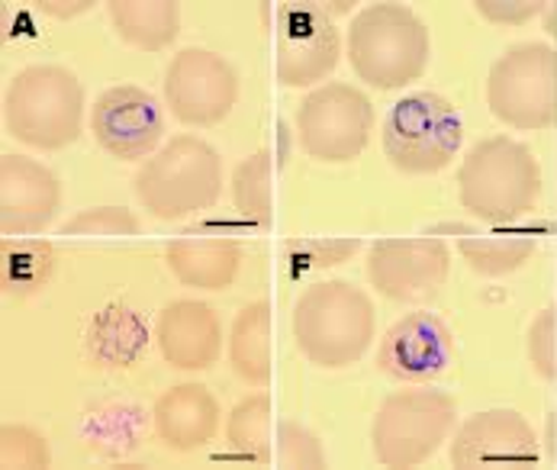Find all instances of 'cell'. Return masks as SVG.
Returning <instances> with one entry per match:
<instances>
[{
  "label": "cell",
  "mask_w": 557,
  "mask_h": 470,
  "mask_svg": "<svg viewBox=\"0 0 557 470\" xmlns=\"http://www.w3.org/2000/svg\"><path fill=\"white\" fill-rule=\"evenodd\" d=\"M146 342H149V329L143 316L123 304H113L103 313L94 316L87 329V351L107 368L133 364L143 355Z\"/></svg>",
  "instance_id": "7402d4cb"
},
{
  "label": "cell",
  "mask_w": 557,
  "mask_h": 470,
  "mask_svg": "<svg viewBox=\"0 0 557 470\" xmlns=\"http://www.w3.org/2000/svg\"><path fill=\"white\" fill-rule=\"evenodd\" d=\"M52 465V452L46 435L29 425H3L0 429V468L42 470Z\"/></svg>",
  "instance_id": "83f0119b"
},
{
  "label": "cell",
  "mask_w": 557,
  "mask_h": 470,
  "mask_svg": "<svg viewBox=\"0 0 557 470\" xmlns=\"http://www.w3.org/2000/svg\"><path fill=\"white\" fill-rule=\"evenodd\" d=\"M274 455H277L281 468H325V452H322L319 438L307 425H297V422L277 425V452Z\"/></svg>",
  "instance_id": "f1b7e54d"
},
{
  "label": "cell",
  "mask_w": 557,
  "mask_h": 470,
  "mask_svg": "<svg viewBox=\"0 0 557 470\" xmlns=\"http://www.w3.org/2000/svg\"><path fill=\"white\" fill-rule=\"evenodd\" d=\"M226 442L239 452L242 458L268 465L274 458L271 442V396L251 393L239 399L226 419Z\"/></svg>",
  "instance_id": "484cf974"
},
{
  "label": "cell",
  "mask_w": 557,
  "mask_h": 470,
  "mask_svg": "<svg viewBox=\"0 0 557 470\" xmlns=\"http://www.w3.org/2000/svg\"><path fill=\"white\" fill-rule=\"evenodd\" d=\"M271 181H274V156L268 149H258L255 156L242 158L233 171V203L248 223L261 230L274 223Z\"/></svg>",
  "instance_id": "d4e9b609"
},
{
  "label": "cell",
  "mask_w": 557,
  "mask_h": 470,
  "mask_svg": "<svg viewBox=\"0 0 557 470\" xmlns=\"http://www.w3.org/2000/svg\"><path fill=\"white\" fill-rule=\"evenodd\" d=\"M374 304L348 281H319L300 294L290 313L297 348L325 371L355 364L374 342Z\"/></svg>",
  "instance_id": "6da1fadb"
},
{
  "label": "cell",
  "mask_w": 557,
  "mask_h": 470,
  "mask_svg": "<svg viewBox=\"0 0 557 470\" xmlns=\"http://www.w3.org/2000/svg\"><path fill=\"white\" fill-rule=\"evenodd\" d=\"M136 200L156 220H184L210 210L223 194V158L200 136H174L133 177Z\"/></svg>",
  "instance_id": "5b68a950"
},
{
  "label": "cell",
  "mask_w": 557,
  "mask_h": 470,
  "mask_svg": "<svg viewBox=\"0 0 557 470\" xmlns=\"http://www.w3.org/2000/svg\"><path fill=\"white\" fill-rule=\"evenodd\" d=\"M455 422L458 403L451 393L435 387L391 393L371 422L374 458L394 470L419 468L451 438Z\"/></svg>",
  "instance_id": "8992f818"
},
{
  "label": "cell",
  "mask_w": 557,
  "mask_h": 470,
  "mask_svg": "<svg viewBox=\"0 0 557 470\" xmlns=\"http://www.w3.org/2000/svg\"><path fill=\"white\" fill-rule=\"evenodd\" d=\"M220 403L203 384H177L164 391L152 406V425L164 448L197 452L220 432Z\"/></svg>",
  "instance_id": "ac0fdd59"
},
{
  "label": "cell",
  "mask_w": 557,
  "mask_h": 470,
  "mask_svg": "<svg viewBox=\"0 0 557 470\" xmlns=\"http://www.w3.org/2000/svg\"><path fill=\"white\" fill-rule=\"evenodd\" d=\"M171 274L184 287L226 290L239 274L242 245L236 238H174L164 248Z\"/></svg>",
  "instance_id": "d6986e66"
},
{
  "label": "cell",
  "mask_w": 557,
  "mask_h": 470,
  "mask_svg": "<svg viewBox=\"0 0 557 470\" xmlns=\"http://www.w3.org/2000/svg\"><path fill=\"white\" fill-rule=\"evenodd\" d=\"M55 248L46 238H7L0 248V284L7 294L26 297L49 284Z\"/></svg>",
  "instance_id": "603a6c76"
},
{
  "label": "cell",
  "mask_w": 557,
  "mask_h": 470,
  "mask_svg": "<svg viewBox=\"0 0 557 470\" xmlns=\"http://www.w3.org/2000/svg\"><path fill=\"white\" fill-rule=\"evenodd\" d=\"M478 13L499 26H522L545 10V0H478Z\"/></svg>",
  "instance_id": "1f68e13d"
},
{
  "label": "cell",
  "mask_w": 557,
  "mask_h": 470,
  "mask_svg": "<svg viewBox=\"0 0 557 470\" xmlns=\"http://www.w3.org/2000/svg\"><path fill=\"white\" fill-rule=\"evenodd\" d=\"M277 81L284 87H313L342 59V36L322 3H284L274 10Z\"/></svg>",
  "instance_id": "7c38bea8"
},
{
  "label": "cell",
  "mask_w": 557,
  "mask_h": 470,
  "mask_svg": "<svg viewBox=\"0 0 557 470\" xmlns=\"http://www.w3.org/2000/svg\"><path fill=\"white\" fill-rule=\"evenodd\" d=\"M455 468H525L539 461V438L522 412L486 409L465 419L451 438Z\"/></svg>",
  "instance_id": "5bb4252c"
},
{
  "label": "cell",
  "mask_w": 557,
  "mask_h": 470,
  "mask_svg": "<svg viewBox=\"0 0 557 470\" xmlns=\"http://www.w3.org/2000/svg\"><path fill=\"white\" fill-rule=\"evenodd\" d=\"M62 207L59 177L36 158L0 156V230L3 235L42 233Z\"/></svg>",
  "instance_id": "2e32d148"
},
{
  "label": "cell",
  "mask_w": 557,
  "mask_h": 470,
  "mask_svg": "<svg viewBox=\"0 0 557 470\" xmlns=\"http://www.w3.org/2000/svg\"><path fill=\"white\" fill-rule=\"evenodd\" d=\"M62 235H139V220L126 207H90L72 217Z\"/></svg>",
  "instance_id": "f546056e"
},
{
  "label": "cell",
  "mask_w": 557,
  "mask_h": 470,
  "mask_svg": "<svg viewBox=\"0 0 557 470\" xmlns=\"http://www.w3.org/2000/svg\"><path fill=\"white\" fill-rule=\"evenodd\" d=\"M3 123L20 143L59 152L78 143L84 126V87L65 65H26L7 84Z\"/></svg>",
  "instance_id": "277c9868"
},
{
  "label": "cell",
  "mask_w": 557,
  "mask_h": 470,
  "mask_svg": "<svg viewBox=\"0 0 557 470\" xmlns=\"http://www.w3.org/2000/svg\"><path fill=\"white\" fill-rule=\"evenodd\" d=\"M230 368L236 378L264 387L271 381V304L255 300L242 307L230 329Z\"/></svg>",
  "instance_id": "ffe728a7"
},
{
  "label": "cell",
  "mask_w": 557,
  "mask_h": 470,
  "mask_svg": "<svg viewBox=\"0 0 557 470\" xmlns=\"http://www.w3.org/2000/svg\"><path fill=\"white\" fill-rule=\"evenodd\" d=\"M525 351L542 381H557V316L555 310H542L532 319L525 335Z\"/></svg>",
  "instance_id": "4dcf8cb0"
},
{
  "label": "cell",
  "mask_w": 557,
  "mask_h": 470,
  "mask_svg": "<svg viewBox=\"0 0 557 470\" xmlns=\"http://www.w3.org/2000/svg\"><path fill=\"white\" fill-rule=\"evenodd\" d=\"M90 129L103 152L120 161H146L156 156L164 136V107L156 94L120 84L94 100Z\"/></svg>",
  "instance_id": "4fadbf2b"
},
{
  "label": "cell",
  "mask_w": 557,
  "mask_h": 470,
  "mask_svg": "<svg viewBox=\"0 0 557 470\" xmlns=\"http://www.w3.org/2000/svg\"><path fill=\"white\" fill-rule=\"evenodd\" d=\"M432 59L429 26L403 3H371L348 26V62L355 75L377 87L399 90L422 78Z\"/></svg>",
  "instance_id": "3957f363"
},
{
  "label": "cell",
  "mask_w": 557,
  "mask_h": 470,
  "mask_svg": "<svg viewBox=\"0 0 557 470\" xmlns=\"http://www.w3.org/2000/svg\"><path fill=\"white\" fill-rule=\"evenodd\" d=\"M90 7H94L90 0H42L39 3V10L49 13V16H55V20H72L78 13H87Z\"/></svg>",
  "instance_id": "d6a6232c"
},
{
  "label": "cell",
  "mask_w": 557,
  "mask_h": 470,
  "mask_svg": "<svg viewBox=\"0 0 557 470\" xmlns=\"http://www.w3.org/2000/svg\"><path fill=\"white\" fill-rule=\"evenodd\" d=\"M107 13L120 39L146 52L168 49L181 33V7L174 0H110Z\"/></svg>",
  "instance_id": "44dd1931"
},
{
  "label": "cell",
  "mask_w": 557,
  "mask_h": 470,
  "mask_svg": "<svg viewBox=\"0 0 557 470\" xmlns=\"http://www.w3.org/2000/svg\"><path fill=\"white\" fill-rule=\"evenodd\" d=\"M458 251L483 277H506L532 261L539 242L532 235H465Z\"/></svg>",
  "instance_id": "cb8c5ba5"
},
{
  "label": "cell",
  "mask_w": 557,
  "mask_h": 470,
  "mask_svg": "<svg viewBox=\"0 0 557 470\" xmlns=\"http://www.w3.org/2000/svg\"><path fill=\"white\" fill-rule=\"evenodd\" d=\"M161 358L177 371H207L220 361L223 325L210 304L171 300L156 319Z\"/></svg>",
  "instance_id": "e0dca14e"
},
{
  "label": "cell",
  "mask_w": 557,
  "mask_h": 470,
  "mask_svg": "<svg viewBox=\"0 0 557 470\" xmlns=\"http://www.w3.org/2000/svg\"><path fill=\"white\" fill-rule=\"evenodd\" d=\"M239 100L236 69L200 46L181 49L164 69V103L174 120L187 126L223 123Z\"/></svg>",
  "instance_id": "30bf717a"
},
{
  "label": "cell",
  "mask_w": 557,
  "mask_h": 470,
  "mask_svg": "<svg viewBox=\"0 0 557 470\" xmlns=\"http://www.w3.org/2000/svg\"><path fill=\"white\" fill-rule=\"evenodd\" d=\"M368 281L371 287L397 304H429L442 294L451 251L442 238H381L368 251Z\"/></svg>",
  "instance_id": "8fae6325"
},
{
  "label": "cell",
  "mask_w": 557,
  "mask_h": 470,
  "mask_svg": "<svg viewBox=\"0 0 557 470\" xmlns=\"http://www.w3.org/2000/svg\"><path fill=\"white\" fill-rule=\"evenodd\" d=\"M451 358L455 335L435 313L403 316L377 345V368L399 384H429L448 371Z\"/></svg>",
  "instance_id": "9a60e30c"
},
{
  "label": "cell",
  "mask_w": 557,
  "mask_h": 470,
  "mask_svg": "<svg viewBox=\"0 0 557 470\" xmlns=\"http://www.w3.org/2000/svg\"><path fill=\"white\" fill-rule=\"evenodd\" d=\"M490 113L512 129H548L557 120V52L548 42L506 49L486 78Z\"/></svg>",
  "instance_id": "ba28073f"
},
{
  "label": "cell",
  "mask_w": 557,
  "mask_h": 470,
  "mask_svg": "<svg viewBox=\"0 0 557 470\" xmlns=\"http://www.w3.org/2000/svg\"><path fill=\"white\" fill-rule=\"evenodd\" d=\"M458 197L480 223L499 226L522 220L542 197V164L529 146L516 139H483L461 161Z\"/></svg>",
  "instance_id": "7a4b0ae2"
},
{
  "label": "cell",
  "mask_w": 557,
  "mask_h": 470,
  "mask_svg": "<svg viewBox=\"0 0 557 470\" xmlns=\"http://www.w3.org/2000/svg\"><path fill=\"white\" fill-rule=\"evenodd\" d=\"M465 139L461 113L451 100L419 90L397 100L384 120V156L403 174H435L448 168Z\"/></svg>",
  "instance_id": "52a82bcc"
},
{
  "label": "cell",
  "mask_w": 557,
  "mask_h": 470,
  "mask_svg": "<svg viewBox=\"0 0 557 470\" xmlns=\"http://www.w3.org/2000/svg\"><path fill=\"white\" fill-rule=\"evenodd\" d=\"M361 238H338V235H297L284 242V261L290 277H304L313 271L338 268L351 255H358Z\"/></svg>",
  "instance_id": "4316f807"
},
{
  "label": "cell",
  "mask_w": 557,
  "mask_h": 470,
  "mask_svg": "<svg viewBox=\"0 0 557 470\" xmlns=\"http://www.w3.org/2000/svg\"><path fill=\"white\" fill-rule=\"evenodd\" d=\"M371 133L374 107L358 87L345 81L319 84L297 110V136L304 152L325 164H345L361 156Z\"/></svg>",
  "instance_id": "9c48e42d"
}]
</instances>
